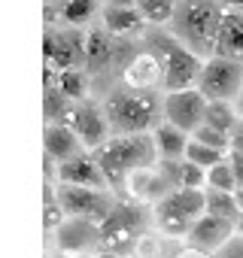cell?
Listing matches in <instances>:
<instances>
[{
	"label": "cell",
	"instance_id": "7c38bea8",
	"mask_svg": "<svg viewBox=\"0 0 243 258\" xmlns=\"http://www.w3.org/2000/svg\"><path fill=\"white\" fill-rule=\"evenodd\" d=\"M234 234H237V222L216 219V216H207V213H204V216L192 225V231L186 234V240H189L192 249H198V252H204V255H216Z\"/></svg>",
	"mask_w": 243,
	"mask_h": 258
},
{
	"label": "cell",
	"instance_id": "e0dca14e",
	"mask_svg": "<svg viewBox=\"0 0 243 258\" xmlns=\"http://www.w3.org/2000/svg\"><path fill=\"white\" fill-rule=\"evenodd\" d=\"M125 85L131 91H152L161 85V61L152 52H140L125 67Z\"/></svg>",
	"mask_w": 243,
	"mask_h": 258
},
{
	"label": "cell",
	"instance_id": "603a6c76",
	"mask_svg": "<svg viewBox=\"0 0 243 258\" xmlns=\"http://www.w3.org/2000/svg\"><path fill=\"white\" fill-rule=\"evenodd\" d=\"M64 100H82L85 97V91H88V79H85V73L76 67V70H61V73H55V85H52Z\"/></svg>",
	"mask_w": 243,
	"mask_h": 258
},
{
	"label": "cell",
	"instance_id": "277c9868",
	"mask_svg": "<svg viewBox=\"0 0 243 258\" xmlns=\"http://www.w3.org/2000/svg\"><path fill=\"white\" fill-rule=\"evenodd\" d=\"M201 216H204L201 188H173L158 204H152V219L164 237H186Z\"/></svg>",
	"mask_w": 243,
	"mask_h": 258
},
{
	"label": "cell",
	"instance_id": "836d02e7",
	"mask_svg": "<svg viewBox=\"0 0 243 258\" xmlns=\"http://www.w3.org/2000/svg\"><path fill=\"white\" fill-rule=\"evenodd\" d=\"M222 10H243V0H219Z\"/></svg>",
	"mask_w": 243,
	"mask_h": 258
},
{
	"label": "cell",
	"instance_id": "f1b7e54d",
	"mask_svg": "<svg viewBox=\"0 0 243 258\" xmlns=\"http://www.w3.org/2000/svg\"><path fill=\"white\" fill-rule=\"evenodd\" d=\"M192 140L195 143H201V146H210V149H216V152H231V137L228 134H219V131H213V127H207V124H201L198 131L192 134Z\"/></svg>",
	"mask_w": 243,
	"mask_h": 258
},
{
	"label": "cell",
	"instance_id": "2e32d148",
	"mask_svg": "<svg viewBox=\"0 0 243 258\" xmlns=\"http://www.w3.org/2000/svg\"><path fill=\"white\" fill-rule=\"evenodd\" d=\"M43 52H46V67L61 73V70H76L79 58H82V46L76 40H67V37H58L52 31H46V40H43Z\"/></svg>",
	"mask_w": 243,
	"mask_h": 258
},
{
	"label": "cell",
	"instance_id": "7a4b0ae2",
	"mask_svg": "<svg viewBox=\"0 0 243 258\" xmlns=\"http://www.w3.org/2000/svg\"><path fill=\"white\" fill-rule=\"evenodd\" d=\"M91 158L97 161V167H100L106 185H122L131 170L155 167V161H158L149 134L112 137V140H106L103 146H97V149L91 152Z\"/></svg>",
	"mask_w": 243,
	"mask_h": 258
},
{
	"label": "cell",
	"instance_id": "3957f363",
	"mask_svg": "<svg viewBox=\"0 0 243 258\" xmlns=\"http://www.w3.org/2000/svg\"><path fill=\"white\" fill-rule=\"evenodd\" d=\"M161 109V100L152 91H118L109 94L103 103V121L109 131H115L118 137L128 134H146L149 127H155V115Z\"/></svg>",
	"mask_w": 243,
	"mask_h": 258
},
{
	"label": "cell",
	"instance_id": "d4e9b609",
	"mask_svg": "<svg viewBox=\"0 0 243 258\" xmlns=\"http://www.w3.org/2000/svg\"><path fill=\"white\" fill-rule=\"evenodd\" d=\"M134 7L140 10L143 22H149V25H167L173 19L176 0H134Z\"/></svg>",
	"mask_w": 243,
	"mask_h": 258
},
{
	"label": "cell",
	"instance_id": "8992f818",
	"mask_svg": "<svg viewBox=\"0 0 243 258\" xmlns=\"http://www.w3.org/2000/svg\"><path fill=\"white\" fill-rule=\"evenodd\" d=\"M143 231V213L134 204H118L112 207V213L106 216V222L100 225V252H112V255H128Z\"/></svg>",
	"mask_w": 243,
	"mask_h": 258
},
{
	"label": "cell",
	"instance_id": "4dcf8cb0",
	"mask_svg": "<svg viewBox=\"0 0 243 258\" xmlns=\"http://www.w3.org/2000/svg\"><path fill=\"white\" fill-rule=\"evenodd\" d=\"M210 258H243V237L240 234H234L216 255H210Z\"/></svg>",
	"mask_w": 243,
	"mask_h": 258
},
{
	"label": "cell",
	"instance_id": "8d00e7d4",
	"mask_svg": "<svg viewBox=\"0 0 243 258\" xmlns=\"http://www.w3.org/2000/svg\"><path fill=\"white\" fill-rule=\"evenodd\" d=\"M94 258H118V255H112V252H97Z\"/></svg>",
	"mask_w": 243,
	"mask_h": 258
},
{
	"label": "cell",
	"instance_id": "ac0fdd59",
	"mask_svg": "<svg viewBox=\"0 0 243 258\" xmlns=\"http://www.w3.org/2000/svg\"><path fill=\"white\" fill-rule=\"evenodd\" d=\"M79 152H85V149L79 146L76 134L67 124H58V121L46 124V158H52L55 164H64V161L76 158Z\"/></svg>",
	"mask_w": 243,
	"mask_h": 258
},
{
	"label": "cell",
	"instance_id": "74e56055",
	"mask_svg": "<svg viewBox=\"0 0 243 258\" xmlns=\"http://www.w3.org/2000/svg\"><path fill=\"white\" fill-rule=\"evenodd\" d=\"M237 234H240V237H243V219H240V222H237Z\"/></svg>",
	"mask_w": 243,
	"mask_h": 258
},
{
	"label": "cell",
	"instance_id": "9c48e42d",
	"mask_svg": "<svg viewBox=\"0 0 243 258\" xmlns=\"http://www.w3.org/2000/svg\"><path fill=\"white\" fill-rule=\"evenodd\" d=\"M164 121L179 127L183 134H195L204 124V112H207V100L201 97L198 88H186V91H170L164 94Z\"/></svg>",
	"mask_w": 243,
	"mask_h": 258
},
{
	"label": "cell",
	"instance_id": "7402d4cb",
	"mask_svg": "<svg viewBox=\"0 0 243 258\" xmlns=\"http://www.w3.org/2000/svg\"><path fill=\"white\" fill-rule=\"evenodd\" d=\"M204 124L213 127V131H219V134H231L234 124H237V112L225 100H210L207 103V112H204Z\"/></svg>",
	"mask_w": 243,
	"mask_h": 258
},
{
	"label": "cell",
	"instance_id": "8fae6325",
	"mask_svg": "<svg viewBox=\"0 0 243 258\" xmlns=\"http://www.w3.org/2000/svg\"><path fill=\"white\" fill-rule=\"evenodd\" d=\"M67 115H70V124H67V127L76 134V140H79V146H82L85 152H94L97 146L106 143L109 127H106L103 112H100L97 106H91V103H79V106H73Z\"/></svg>",
	"mask_w": 243,
	"mask_h": 258
},
{
	"label": "cell",
	"instance_id": "e575fe53",
	"mask_svg": "<svg viewBox=\"0 0 243 258\" xmlns=\"http://www.w3.org/2000/svg\"><path fill=\"white\" fill-rule=\"evenodd\" d=\"M234 201H237V210H240V216H243V185L234 191Z\"/></svg>",
	"mask_w": 243,
	"mask_h": 258
},
{
	"label": "cell",
	"instance_id": "52a82bcc",
	"mask_svg": "<svg viewBox=\"0 0 243 258\" xmlns=\"http://www.w3.org/2000/svg\"><path fill=\"white\" fill-rule=\"evenodd\" d=\"M195 88L201 91V97H204L207 103H210V100H225V103H231V100L243 91V64L213 55V58L204 61Z\"/></svg>",
	"mask_w": 243,
	"mask_h": 258
},
{
	"label": "cell",
	"instance_id": "4316f807",
	"mask_svg": "<svg viewBox=\"0 0 243 258\" xmlns=\"http://www.w3.org/2000/svg\"><path fill=\"white\" fill-rule=\"evenodd\" d=\"M186 161H192V164L201 167V170H210L213 164H222V161H225V152H216V149H210V146H201V143H195V140L189 137Z\"/></svg>",
	"mask_w": 243,
	"mask_h": 258
},
{
	"label": "cell",
	"instance_id": "d6a6232c",
	"mask_svg": "<svg viewBox=\"0 0 243 258\" xmlns=\"http://www.w3.org/2000/svg\"><path fill=\"white\" fill-rule=\"evenodd\" d=\"M173 258H210V255H204V252H198V249H192V246H186L183 252H176Z\"/></svg>",
	"mask_w": 243,
	"mask_h": 258
},
{
	"label": "cell",
	"instance_id": "5b68a950",
	"mask_svg": "<svg viewBox=\"0 0 243 258\" xmlns=\"http://www.w3.org/2000/svg\"><path fill=\"white\" fill-rule=\"evenodd\" d=\"M155 49H158V61H161V88L167 94L170 91H186V88L198 85L204 61L195 52H189L173 34L155 37Z\"/></svg>",
	"mask_w": 243,
	"mask_h": 258
},
{
	"label": "cell",
	"instance_id": "484cf974",
	"mask_svg": "<svg viewBox=\"0 0 243 258\" xmlns=\"http://www.w3.org/2000/svg\"><path fill=\"white\" fill-rule=\"evenodd\" d=\"M94 13H97V0H67L61 7V19L73 28L88 25V19H94Z\"/></svg>",
	"mask_w": 243,
	"mask_h": 258
},
{
	"label": "cell",
	"instance_id": "44dd1931",
	"mask_svg": "<svg viewBox=\"0 0 243 258\" xmlns=\"http://www.w3.org/2000/svg\"><path fill=\"white\" fill-rule=\"evenodd\" d=\"M204 213H207V216H216V219L240 222L237 201H234V195H228V191H213V188H204Z\"/></svg>",
	"mask_w": 243,
	"mask_h": 258
},
{
	"label": "cell",
	"instance_id": "1f68e13d",
	"mask_svg": "<svg viewBox=\"0 0 243 258\" xmlns=\"http://www.w3.org/2000/svg\"><path fill=\"white\" fill-rule=\"evenodd\" d=\"M231 170H234V179H237V188L243 185V152L240 149H231Z\"/></svg>",
	"mask_w": 243,
	"mask_h": 258
},
{
	"label": "cell",
	"instance_id": "83f0119b",
	"mask_svg": "<svg viewBox=\"0 0 243 258\" xmlns=\"http://www.w3.org/2000/svg\"><path fill=\"white\" fill-rule=\"evenodd\" d=\"M207 185H210L213 191H228V195H234V191H237V179H234L231 164H228V161L213 164V167L207 170Z\"/></svg>",
	"mask_w": 243,
	"mask_h": 258
},
{
	"label": "cell",
	"instance_id": "d6986e66",
	"mask_svg": "<svg viewBox=\"0 0 243 258\" xmlns=\"http://www.w3.org/2000/svg\"><path fill=\"white\" fill-rule=\"evenodd\" d=\"M152 146H155V155L161 161H183L186 158V146H189V134H183L179 127L161 121L152 127Z\"/></svg>",
	"mask_w": 243,
	"mask_h": 258
},
{
	"label": "cell",
	"instance_id": "30bf717a",
	"mask_svg": "<svg viewBox=\"0 0 243 258\" xmlns=\"http://www.w3.org/2000/svg\"><path fill=\"white\" fill-rule=\"evenodd\" d=\"M55 246L61 255L67 258H85V255H97L100 249V225L85 222V219H64L55 228Z\"/></svg>",
	"mask_w": 243,
	"mask_h": 258
},
{
	"label": "cell",
	"instance_id": "ffe728a7",
	"mask_svg": "<svg viewBox=\"0 0 243 258\" xmlns=\"http://www.w3.org/2000/svg\"><path fill=\"white\" fill-rule=\"evenodd\" d=\"M100 16H103V28H106V34H112V37L134 34V31H140V28L146 25L137 7H103Z\"/></svg>",
	"mask_w": 243,
	"mask_h": 258
},
{
	"label": "cell",
	"instance_id": "cb8c5ba5",
	"mask_svg": "<svg viewBox=\"0 0 243 258\" xmlns=\"http://www.w3.org/2000/svg\"><path fill=\"white\" fill-rule=\"evenodd\" d=\"M112 55V40L106 37V31H88L82 37V58H88L91 64H103Z\"/></svg>",
	"mask_w": 243,
	"mask_h": 258
},
{
	"label": "cell",
	"instance_id": "5bb4252c",
	"mask_svg": "<svg viewBox=\"0 0 243 258\" xmlns=\"http://www.w3.org/2000/svg\"><path fill=\"white\" fill-rule=\"evenodd\" d=\"M122 188H128V195L137 201V204H158L167 191H173L170 188V182H167V176L161 173V170H155V167H140V170H131L128 176H125V182H122Z\"/></svg>",
	"mask_w": 243,
	"mask_h": 258
},
{
	"label": "cell",
	"instance_id": "f546056e",
	"mask_svg": "<svg viewBox=\"0 0 243 258\" xmlns=\"http://www.w3.org/2000/svg\"><path fill=\"white\" fill-rule=\"evenodd\" d=\"M64 219H67V216H64V210H61V204H58V198H55L52 185H46V228H49V231H55Z\"/></svg>",
	"mask_w": 243,
	"mask_h": 258
},
{
	"label": "cell",
	"instance_id": "4fadbf2b",
	"mask_svg": "<svg viewBox=\"0 0 243 258\" xmlns=\"http://www.w3.org/2000/svg\"><path fill=\"white\" fill-rule=\"evenodd\" d=\"M58 185H79V188H100L106 191V179L91 158V152H79L76 158L58 164Z\"/></svg>",
	"mask_w": 243,
	"mask_h": 258
},
{
	"label": "cell",
	"instance_id": "d590c367",
	"mask_svg": "<svg viewBox=\"0 0 243 258\" xmlns=\"http://www.w3.org/2000/svg\"><path fill=\"white\" fill-rule=\"evenodd\" d=\"M106 7H134V0H106Z\"/></svg>",
	"mask_w": 243,
	"mask_h": 258
},
{
	"label": "cell",
	"instance_id": "6da1fadb",
	"mask_svg": "<svg viewBox=\"0 0 243 258\" xmlns=\"http://www.w3.org/2000/svg\"><path fill=\"white\" fill-rule=\"evenodd\" d=\"M222 13L225 10L219 7V0H176V10L170 19L173 37L183 40V46L189 52H195L198 58L201 55L213 58Z\"/></svg>",
	"mask_w": 243,
	"mask_h": 258
},
{
	"label": "cell",
	"instance_id": "ba28073f",
	"mask_svg": "<svg viewBox=\"0 0 243 258\" xmlns=\"http://www.w3.org/2000/svg\"><path fill=\"white\" fill-rule=\"evenodd\" d=\"M55 198H58L64 216H70V219H85V222H94V225H103L106 216H109L112 207H115V198H109V195L100 191V188L58 185V188H55Z\"/></svg>",
	"mask_w": 243,
	"mask_h": 258
},
{
	"label": "cell",
	"instance_id": "9a60e30c",
	"mask_svg": "<svg viewBox=\"0 0 243 258\" xmlns=\"http://www.w3.org/2000/svg\"><path fill=\"white\" fill-rule=\"evenodd\" d=\"M213 55L243 64V10H225L222 13Z\"/></svg>",
	"mask_w": 243,
	"mask_h": 258
}]
</instances>
